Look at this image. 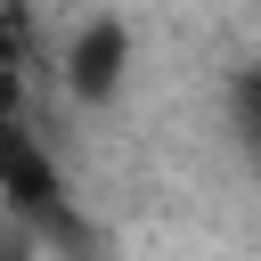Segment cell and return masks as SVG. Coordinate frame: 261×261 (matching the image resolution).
Returning <instances> with one entry per match:
<instances>
[{
  "instance_id": "obj_3",
  "label": "cell",
  "mask_w": 261,
  "mask_h": 261,
  "mask_svg": "<svg viewBox=\"0 0 261 261\" xmlns=\"http://www.w3.org/2000/svg\"><path fill=\"white\" fill-rule=\"evenodd\" d=\"M228 106H237V130H245V139H253V155H261V57H253V65H237Z\"/></svg>"
},
{
  "instance_id": "obj_2",
  "label": "cell",
  "mask_w": 261,
  "mask_h": 261,
  "mask_svg": "<svg viewBox=\"0 0 261 261\" xmlns=\"http://www.w3.org/2000/svg\"><path fill=\"white\" fill-rule=\"evenodd\" d=\"M57 82L73 106H114L130 90V24L122 16H82L57 49Z\"/></svg>"
},
{
  "instance_id": "obj_4",
  "label": "cell",
  "mask_w": 261,
  "mask_h": 261,
  "mask_svg": "<svg viewBox=\"0 0 261 261\" xmlns=\"http://www.w3.org/2000/svg\"><path fill=\"white\" fill-rule=\"evenodd\" d=\"M33 57V33H24V16H16V0H0V82H16V65Z\"/></svg>"
},
{
  "instance_id": "obj_1",
  "label": "cell",
  "mask_w": 261,
  "mask_h": 261,
  "mask_svg": "<svg viewBox=\"0 0 261 261\" xmlns=\"http://www.w3.org/2000/svg\"><path fill=\"white\" fill-rule=\"evenodd\" d=\"M0 212H16L41 245H90L82 204H73L57 155H49L41 130L16 114V82H0Z\"/></svg>"
},
{
  "instance_id": "obj_5",
  "label": "cell",
  "mask_w": 261,
  "mask_h": 261,
  "mask_svg": "<svg viewBox=\"0 0 261 261\" xmlns=\"http://www.w3.org/2000/svg\"><path fill=\"white\" fill-rule=\"evenodd\" d=\"M41 253H49V245H41L16 212H0V261H41Z\"/></svg>"
}]
</instances>
